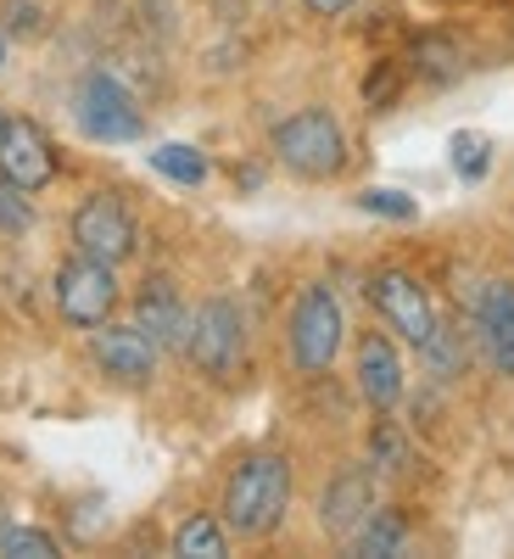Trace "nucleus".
I'll use <instances>...</instances> for the list:
<instances>
[{
    "instance_id": "f257e3e1",
    "label": "nucleus",
    "mask_w": 514,
    "mask_h": 559,
    "mask_svg": "<svg viewBox=\"0 0 514 559\" xmlns=\"http://www.w3.org/2000/svg\"><path fill=\"white\" fill-rule=\"evenodd\" d=\"M291 509V459L286 453H247L224 481V526L236 537H274Z\"/></svg>"
},
{
    "instance_id": "f03ea898",
    "label": "nucleus",
    "mask_w": 514,
    "mask_h": 559,
    "mask_svg": "<svg viewBox=\"0 0 514 559\" xmlns=\"http://www.w3.org/2000/svg\"><path fill=\"white\" fill-rule=\"evenodd\" d=\"M274 163L297 179H336L347 168V134L331 107H302L286 123H274Z\"/></svg>"
},
{
    "instance_id": "7ed1b4c3",
    "label": "nucleus",
    "mask_w": 514,
    "mask_h": 559,
    "mask_svg": "<svg viewBox=\"0 0 514 559\" xmlns=\"http://www.w3.org/2000/svg\"><path fill=\"white\" fill-rule=\"evenodd\" d=\"M286 342H291V364L302 376H324V369L336 364V353L347 342V313H342L336 292L324 286V280L297 292L291 319H286Z\"/></svg>"
},
{
    "instance_id": "20e7f679",
    "label": "nucleus",
    "mask_w": 514,
    "mask_h": 559,
    "mask_svg": "<svg viewBox=\"0 0 514 559\" xmlns=\"http://www.w3.org/2000/svg\"><path fill=\"white\" fill-rule=\"evenodd\" d=\"M73 123H79L84 140H96V146H123V140L146 134V118H140L134 96L101 68L73 84Z\"/></svg>"
},
{
    "instance_id": "39448f33",
    "label": "nucleus",
    "mask_w": 514,
    "mask_h": 559,
    "mask_svg": "<svg viewBox=\"0 0 514 559\" xmlns=\"http://www.w3.org/2000/svg\"><path fill=\"white\" fill-rule=\"evenodd\" d=\"M184 358H191L207 381H229L247 358V319L229 297H207L202 308H191V342H184Z\"/></svg>"
},
{
    "instance_id": "423d86ee",
    "label": "nucleus",
    "mask_w": 514,
    "mask_h": 559,
    "mask_svg": "<svg viewBox=\"0 0 514 559\" xmlns=\"http://www.w3.org/2000/svg\"><path fill=\"white\" fill-rule=\"evenodd\" d=\"M118 269L112 263H101V258H68L62 269H57V313L73 324V331H96V324H107L112 319V308H118Z\"/></svg>"
},
{
    "instance_id": "0eeeda50",
    "label": "nucleus",
    "mask_w": 514,
    "mask_h": 559,
    "mask_svg": "<svg viewBox=\"0 0 514 559\" xmlns=\"http://www.w3.org/2000/svg\"><path fill=\"white\" fill-rule=\"evenodd\" d=\"M73 247H79L84 258L112 263V269L129 263V258L140 252V224H134L129 202L112 197V191L84 197V202L73 207Z\"/></svg>"
},
{
    "instance_id": "6e6552de",
    "label": "nucleus",
    "mask_w": 514,
    "mask_h": 559,
    "mask_svg": "<svg viewBox=\"0 0 514 559\" xmlns=\"http://www.w3.org/2000/svg\"><path fill=\"white\" fill-rule=\"evenodd\" d=\"M369 302H375V313L386 319V331H397L408 347H426L437 336V308L426 297V286L408 274V269H381L369 274Z\"/></svg>"
},
{
    "instance_id": "1a4fd4ad",
    "label": "nucleus",
    "mask_w": 514,
    "mask_h": 559,
    "mask_svg": "<svg viewBox=\"0 0 514 559\" xmlns=\"http://www.w3.org/2000/svg\"><path fill=\"white\" fill-rule=\"evenodd\" d=\"M157 342L140 331V324L129 319V324H96L89 331V358H96V369L107 381H118V386H152V376H157Z\"/></svg>"
},
{
    "instance_id": "9d476101",
    "label": "nucleus",
    "mask_w": 514,
    "mask_h": 559,
    "mask_svg": "<svg viewBox=\"0 0 514 559\" xmlns=\"http://www.w3.org/2000/svg\"><path fill=\"white\" fill-rule=\"evenodd\" d=\"M0 179H12L17 191H45L57 179V146L34 118H7L0 129Z\"/></svg>"
},
{
    "instance_id": "9b49d317",
    "label": "nucleus",
    "mask_w": 514,
    "mask_h": 559,
    "mask_svg": "<svg viewBox=\"0 0 514 559\" xmlns=\"http://www.w3.org/2000/svg\"><path fill=\"white\" fill-rule=\"evenodd\" d=\"M470 331H476L487 364L503 381H514V280H487V286H476Z\"/></svg>"
},
{
    "instance_id": "f8f14e48",
    "label": "nucleus",
    "mask_w": 514,
    "mask_h": 559,
    "mask_svg": "<svg viewBox=\"0 0 514 559\" xmlns=\"http://www.w3.org/2000/svg\"><path fill=\"white\" fill-rule=\"evenodd\" d=\"M134 324L163 353H184V342H191V308H184V297L168 274H152L146 286L134 292Z\"/></svg>"
},
{
    "instance_id": "ddd939ff",
    "label": "nucleus",
    "mask_w": 514,
    "mask_h": 559,
    "mask_svg": "<svg viewBox=\"0 0 514 559\" xmlns=\"http://www.w3.org/2000/svg\"><path fill=\"white\" fill-rule=\"evenodd\" d=\"M375 509V471H363V464H347V471L324 487L319 498V521L331 537H352L363 526V515Z\"/></svg>"
},
{
    "instance_id": "4468645a",
    "label": "nucleus",
    "mask_w": 514,
    "mask_h": 559,
    "mask_svg": "<svg viewBox=\"0 0 514 559\" xmlns=\"http://www.w3.org/2000/svg\"><path fill=\"white\" fill-rule=\"evenodd\" d=\"M358 392H363L369 408H381V414L397 408V397H403V358H397L392 336H381V331H369L358 342Z\"/></svg>"
},
{
    "instance_id": "2eb2a0df",
    "label": "nucleus",
    "mask_w": 514,
    "mask_h": 559,
    "mask_svg": "<svg viewBox=\"0 0 514 559\" xmlns=\"http://www.w3.org/2000/svg\"><path fill=\"white\" fill-rule=\"evenodd\" d=\"M347 543H352V554H369V559L403 554V543H408V521L397 515V509H369L363 526H358Z\"/></svg>"
},
{
    "instance_id": "dca6fc26",
    "label": "nucleus",
    "mask_w": 514,
    "mask_h": 559,
    "mask_svg": "<svg viewBox=\"0 0 514 559\" xmlns=\"http://www.w3.org/2000/svg\"><path fill=\"white\" fill-rule=\"evenodd\" d=\"M174 554H184V559H224V554H229V543H224V521H213V515L179 521V532H174Z\"/></svg>"
},
{
    "instance_id": "f3484780",
    "label": "nucleus",
    "mask_w": 514,
    "mask_h": 559,
    "mask_svg": "<svg viewBox=\"0 0 514 559\" xmlns=\"http://www.w3.org/2000/svg\"><path fill=\"white\" fill-rule=\"evenodd\" d=\"M369 464H375L381 476H403L414 464V448H408V437L392 426V419H381V426L369 431Z\"/></svg>"
},
{
    "instance_id": "a211bd4d",
    "label": "nucleus",
    "mask_w": 514,
    "mask_h": 559,
    "mask_svg": "<svg viewBox=\"0 0 514 559\" xmlns=\"http://www.w3.org/2000/svg\"><path fill=\"white\" fill-rule=\"evenodd\" d=\"M152 168L174 185H207V157L196 146H179V140H168V146L152 152Z\"/></svg>"
},
{
    "instance_id": "6ab92c4d",
    "label": "nucleus",
    "mask_w": 514,
    "mask_h": 559,
    "mask_svg": "<svg viewBox=\"0 0 514 559\" xmlns=\"http://www.w3.org/2000/svg\"><path fill=\"white\" fill-rule=\"evenodd\" d=\"M447 152H453V174L458 179H487V168H492V140L487 134H476V129H458L453 140H447Z\"/></svg>"
},
{
    "instance_id": "aec40b11",
    "label": "nucleus",
    "mask_w": 514,
    "mask_h": 559,
    "mask_svg": "<svg viewBox=\"0 0 514 559\" xmlns=\"http://www.w3.org/2000/svg\"><path fill=\"white\" fill-rule=\"evenodd\" d=\"M0 554H12V559H51L57 537L39 532V526H0Z\"/></svg>"
},
{
    "instance_id": "412c9836",
    "label": "nucleus",
    "mask_w": 514,
    "mask_h": 559,
    "mask_svg": "<svg viewBox=\"0 0 514 559\" xmlns=\"http://www.w3.org/2000/svg\"><path fill=\"white\" fill-rule=\"evenodd\" d=\"M358 207H363V213H375V218H392V224L419 218V202L403 197V191H386V185H369V191L358 197Z\"/></svg>"
},
{
    "instance_id": "4be33fe9",
    "label": "nucleus",
    "mask_w": 514,
    "mask_h": 559,
    "mask_svg": "<svg viewBox=\"0 0 514 559\" xmlns=\"http://www.w3.org/2000/svg\"><path fill=\"white\" fill-rule=\"evenodd\" d=\"M414 62L426 68L431 79H453V73H458V45L442 39V34H426V39L414 45Z\"/></svg>"
},
{
    "instance_id": "5701e85b",
    "label": "nucleus",
    "mask_w": 514,
    "mask_h": 559,
    "mask_svg": "<svg viewBox=\"0 0 514 559\" xmlns=\"http://www.w3.org/2000/svg\"><path fill=\"white\" fill-rule=\"evenodd\" d=\"M34 224V207H28V191H17L12 179H0V236H23Z\"/></svg>"
},
{
    "instance_id": "b1692460",
    "label": "nucleus",
    "mask_w": 514,
    "mask_h": 559,
    "mask_svg": "<svg viewBox=\"0 0 514 559\" xmlns=\"http://www.w3.org/2000/svg\"><path fill=\"white\" fill-rule=\"evenodd\" d=\"M302 7L313 12V17H342V12H352L358 0H302Z\"/></svg>"
},
{
    "instance_id": "393cba45",
    "label": "nucleus",
    "mask_w": 514,
    "mask_h": 559,
    "mask_svg": "<svg viewBox=\"0 0 514 559\" xmlns=\"http://www.w3.org/2000/svg\"><path fill=\"white\" fill-rule=\"evenodd\" d=\"M0 526H7V498H0Z\"/></svg>"
},
{
    "instance_id": "a878e982",
    "label": "nucleus",
    "mask_w": 514,
    "mask_h": 559,
    "mask_svg": "<svg viewBox=\"0 0 514 559\" xmlns=\"http://www.w3.org/2000/svg\"><path fill=\"white\" fill-rule=\"evenodd\" d=\"M0 68H7V39H0Z\"/></svg>"
},
{
    "instance_id": "bb28decb",
    "label": "nucleus",
    "mask_w": 514,
    "mask_h": 559,
    "mask_svg": "<svg viewBox=\"0 0 514 559\" xmlns=\"http://www.w3.org/2000/svg\"><path fill=\"white\" fill-rule=\"evenodd\" d=\"M0 129H7V112H0Z\"/></svg>"
}]
</instances>
